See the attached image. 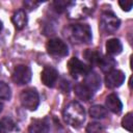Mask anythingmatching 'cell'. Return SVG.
Here are the masks:
<instances>
[{
	"mask_svg": "<svg viewBox=\"0 0 133 133\" xmlns=\"http://www.w3.org/2000/svg\"><path fill=\"white\" fill-rule=\"evenodd\" d=\"M62 116L66 124L72 127L79 128L85 121V110L80 103L73 101L64 107Z\"/></svg>",
	"mask_w": 133,
	"mask_h": 133,
	"instance_id": "obj_1",
	"label": "cell"
},
{
	"mask_svg": "<svg viewBox=\"0 0 133 133\" xmlns=\"http://www.w3.org/2000/svg\"><path fill=\"white\" fill-rule=\"evenodd\" d=\"M70 36L77 43H89L91 41V29L87 24H74L69 28Z\"/></svg>",
	"mask_w": 133,
	"mask_h": 133,
	"instance_id": "obj_2",
	"label": "cell"
},
{
	"mask_svg": "<svg viewBox=\"0 0 133 133\" xmlns=\"http://www.w3.org/2000/svg\"><path fill=\"white\" fill-rule=\"evenodd\" d=\"M20 102L24 108L28 110H35L39 104L38 92L34 88L24 89L20 95Z\"/></svg>",
	"mask_w": 133,
	"mask_h": 133,
	"instance_id": "obj_3",
	"label": "cell"
},
{
	"mask_svg": "<svg viewBox=\"0 0 133 133\" xmlns=\"http://www.w3.org/2000/svg\"><path fill=\"white\" fill-rule=\"evenodd\" d=\"M121 25V21L119 19L114 16L112 12L106 11L103 12L101 16V20H100V26L102 31H104L107 34H112L114 33L118 27Z\"/></svg>",
	"mask_w": 133,
	"mask_h": 133,
	"instance_id": "obj_4",
	"label": "cell"
},
{
	"mask_svg": "<svg viewBox=\"0 0 133 133\" xmlns=\"http://www.w3.org/2000/svg\"><path fill=\"white\" fill-rule=\"evenodd\" d=\"M31 76H32L31 69L28 65L18 64L14 69L11 78H12V81L16 84H18V85H24V84L29 83V81L31 80Z\"/></svg>",
	"mask_w": 133,
	"mask_h": 133,
	"instance_id": "obj_5",
	"label": "cell"
},
{
	"mask_svg": "<svg viewBox=\"0 0 133 133\" xmlns=\"http://www.w3.org/2000/svg\"><path fill=\"white\" fill-rule=\"evenodd\" d=\"M48 53L54 57H64L69 54L68 46L59 38H51L46 45Z\"/></svg>",
	"mask_w": 133,
	"mask_h": 133,
	"instance_id": "obj_6",
	"label": "cell"
},
{
	"mask_svg": "<svg viewBox=\"0 0 133 133\" xmlns=\"http://www.w3.org/2000/svg\"><path fill=\"white\" fill-rule=\"evenodd\" d=\"M69 73L74 78H78L79 76H85L89 71H91V66L89 64L84 63L77 57H72L68 62Z\"/></svg>",
	"mask_w": 133,
	"mask_h": 133,
	"instance_id": "obj_7",
	"label": "cell"
},
{
	"mask_svg": "<svg viewBox=\"0 0 133 133\" xmlns=\"http://www.w3.org/2000/svg\"><path fill=\"white\" fill-rule=\"evenodd\" d=\"M125 81V74L122 71L113 70L105 76V84L108 88H116Z\"/></svg>",
	"mask_w": 133,
	"mask_h": 133,
	"instance_id": "obj_8",
	"label": "cell"
},
{
	"mask_svg": "<svg viewBox=\"0 0 133 133\" xmlns=\"http://www.w3.org/2000/svg\"><path fill=\"white\" fill-rule=\"evenodd\" d=\"M77 4L79 5L80 9H75L73 7H71L69 5V7L66 9H69V16L71 19H79L82 18L85 15H88L91 12L92 10V5L95 4L94 2H77Z\"/></svg>",
	"mask_w": 133,
	"mask_h": 133,
	"instance_id": "obj_9",
	"label": "cell"
},
{
	"mask_svg": "<svg viewBox=\"0 0 133 133\" xmlns=\"http://www.w3.org/2000/svg\"><path fill=\"white\" fill-rule=\"evenodd\" d=\"M41 79L42 82L48 86V87H53L55 83L57 82L58 79V72L55 68L53 66H45L42 74H41Z\"/></svg>",
	"mask_w": 133,
	"mask_h": 133,
	"instance_id": "obj_10",
	"label": "cell"
},
{
	"mask_svg": "<svg viewBox=\"0 0 133 133\" xmlns=\"http://www.w3.org/2000/svg\"><path fill=\"white\" fill-rule=\"evenodd\" d=\"M84 84L88 88H90L92 90V92L97 91L101 87V78L98 75V73H96L91 70L84 76Z\"/></svg>",
	"mask_w": 133,
	"mask_h": 133,
	"instance_id": "obj_11",
	"label": "cell"
},
{
	"mask_svg": "<svg viewBox=\"0 0 133 133\" xmlns=\"http://www.w3.org/2000/svg\"><path fill=\"white\" fill-rule=\"evenodd\" d=\"M106 107L111 112L118 114V113H121V111L123 109V104H122L119 98L115 94H110L106 98Z\"/></svg>",
	"mask_w": 133,
	"mask_h": 133,
	"instance_id": "obj_12",
	"label": "cell"
},
{
	"mask_svg": "<svg viewBox=\"0 0 133 133\" xmlns=\"http://www.w3.org/2000/svg\"><path fill=\"white\" fill-rule=\"evenodd\" d=\"M50 126L47 119H34L28 128V133H49Z\"/></svg>",
	"mask_w": 133,
	"mask_h": 133,
	"instance_id": "obj_13",
	"label": "cell"
},
{
	"mask_svg": "<svg viewBox=\"0 0 133 133\" xmlns=\"http://www.w3.org/2000/svg\"><path fill=\"white\" fill-rule=\"evenodd\" d=\"M98 65L101 69L102 72L107 74V73H109V72L114 70V68L116 65V61L110 55H102L100 60H99V62H98Z\"/></svg>",
	"mask_w": 133,
	"mask_h": 133,
	"instance_id": "obj_14",
	"label": "cell"
},
{
	"mask_svg": "<svg viewBox=\"0 0 133 133\" xmlns=\"http://www.w3.org/2000/svg\"><path fill=\"white\" fill-rule=\"evenodd\" d=\"M74 91H75L76 96L80 100H83V101H89L94 96L92 90L90 88H88L84 83L76 84L74 87Z\"/></svg>",
	"mask_w": 133,
	"mask_h": 133,
	"instance_id": "obj_15",
	"label": "cell"
},
{
	"mask_svg": "<svg viewBox=\"0 0 133 133\" xmlns=\"http://www.w3.org/2000/svg\"><path fill=\"white\" fill-rule=\"evenodd\" d=\"M106 51L108 55H118L123 51V45L118 38H111L108 39L106 43Z\"/></svg>",
	"mask_w": 133,
	"mask_h": 133,
	"instance_id": "obj_16",
	"label": "cell"
},
{
	"mask_svg": "<svg viewBox=\"0 0 133 133\" xmlns=\"http://www.w3.org/2000/svg\"><path fill=\"white\" fill-rule=\"evenodd\" d=\"M11 21L15 25V27L19 30L23 29L26 25H27V16H26V12L23 10V9H20L18 10L17 12L14 14V16L11 17Z\"/></svg>",
	"mask_w": 133,
	"mask_h": 133,
	"instance_id": "obj_17",
	"label": "cell"
},
{
	"mask_svg": "<svg viewBox=\"0 0 133 133\" xmlns=\"http://www.w3.org/2000/svg\"><path fill=\"white\" fill-rule=\"evenodd\" d=\"M83 56L89 62V65H95V64H98V62H99V60H100L102 55L98 51L87 49V50H85L83 52Z\"/></svg>",
	"mask_w": 133,
	"mask_h": 133,
	"instance_id": "obj_18",
	"label": "cell"
},
{
	"mask_svg": "<svg viewBox=\"0 0 133 133\" xmlns=\"http://www.w3.org/2000/svg\"><path fill=\"white\" fill-rule=\"evenodd\" d=\"M89 115L94 118H104L107 115V109L102 105H92L89 108Z\"/></svg>",
	"mask_w": 133,
	"mask_h": 133,
	"instance_id": "obj_19",
	"label": "cell"
},
{
	"mask_svg": "<svg viewBox=\"0 0 133 133\" xmlns=\"http://www.w3.org/2000/svg\"><path fill=\"white\" fill-rule=\"evenodd\" d=\"M15 122L8 117V116H4L0 119V133H7L10 132L15 129Z\"/></svg>",
	"mask_w": 133,
	"mask_h": 133,
	"instance_id": "obj_20",
	"label": "cell"
},
{
	"mask_svg": "<svg viewBox=\"0 0 133 133\" xmlns=\"http://www.w3.org/2000/svg\"><path fill=\"white\" fill-rule=\"evenodd\" d=\"M11 98V90L7 83L0 81V100H9Z\"/></svg>",
	"mask_w": 133,
	"mask_h": 133,
	"instance_id": "obj_21",
	"label": "cell"
},
{
	"mask_svg": "<svg viewBox=\"0 0 133 133\" xmlns=\"http://www.w3.org/2000/svg\"><path fill=\"white\" fill-rule=\"evenodd\" d=\"M122 126L129 132H132V127H133V114L132 112L127 113L124 118L122 119Z\"/></svg>",
	"mask_w": 133,
	"mask_h": 133,
	"instance_id": "obj_22",
	"label": "cell"
},
{
	"mask_svg": "<svg viewBox=\"0 0 133 133\" xmlns=\"http://www.w3.org/2000/svg\"><path fill=\"white\" fill-rule=\"evenodd\" d=\"M71 1H65V0H56L53 2V7L57 12H63L66 10L69 7Z\"/></svg>",
	"mask_w": 133,
	"mask_h": 133,
	"instance_id": "obj_23",
	"label": "cell"
},
{
	"mask_svg": "<svg viewBox=\"0 0 133 133\" xmlns=\"http://www.w3.org/2000/svg\"><path fill=\"white\" fill-rule=\"evenodd\" d=\"M103 132V126L100 123L94 122L89 123L86 127V133H102Z\"/></svg>",
	"mask_w": 133,
	"mask_h": 133,
	"instance_id": "obj_24",
	"label": "cell"
},
{
	"mask_svg": "<svg viewBox=\"0 0 133 133\" xmlns=\"http://www.w3.org/2000/svg\"><path fill=\"white\" fill-rule=\"evenodd\" d=\"M118 5L121 6V8L123 9V10H125V11H130L131 10V8H132V5H133V3H132V1H129V0H125V1H118Z\"/></svg>",
	"mask_w": 133,
	"mask_h": 133,
	"instance_id": "obj_25",
	"label": "cell"
},
{
	"mask_svg": "<svg viewBox=\"0 0 133 133\" xmlns=\"http://www.w3.org/2000/svg\"><path fill=\"white\" fill-rule=\"evenodd\" d=\"M39 3L41 2H36V1H28V0H26V1H24V6L26 7V8H28L29 10H32V9H34V8H36L38 5H39Z\"/></svg>",
	"mask_w": 133,
	"mask_h": 133,
	"instance_id": "obj_26",
	"label": "cell"
},
{
	"mask_svg": "<svg viewBox=\"0 0 133 133\" xmlns=\"http://www.w3.org/2000/svg\"><path fill=\"white\" fill-rule=\"evenodd\" d=\"M2 28H3V24H2V22L0 21V32H1V30H2Z\"/></svg>",
	"mask_w": 133,
	"mask_h": 133,
	"instance_id": "obj_27",
	"label": "cell"
},
{
	"mask_svg": "<svg viewBox=\"0 0 133 133\" xmlns=\"http://www.w3.org/2000/svg\"><path fill=\"white\" fill-rule=\"evenodd\" d=\"M2 108H3V104H2L1 102H0V112L2 111Z\"/></svg>",
	"mask_w": 133,
	"mask_h": 133,
	"instance_id": "obj_28",
	"label": "cell"
}]
</instances>
